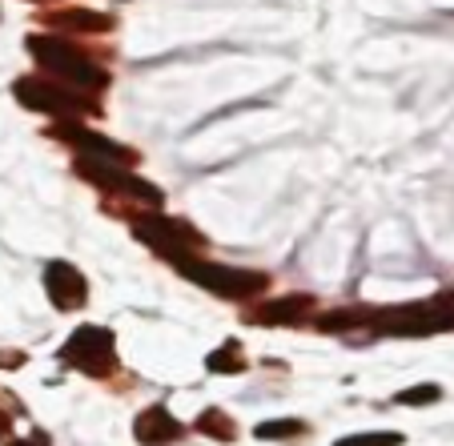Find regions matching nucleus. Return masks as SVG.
Segmentation results:
<instances>
[{"instance_id":"2eb2a0df","label":"nucleus","mask_w":454,"mask_h":446,"mask_svg":"<svg viewBox=\"0 0 454 446\" xmlns=\"http://www.w3.org/2000/svg\"><path fill=\"white\" fill-rule=\"evenodd\" d=\"M298 434H301L298 419H270L262 426H254V438H262V442H286V438H298Z\"/></svg>"},{"instance_id":"f257e3e1","label":"nucleus","mask_w":454,"mask_h":446,"mask_svg":"<svg viewBox=\"0 0 454 446\" xmlns=\"http://www.w3.org/2000/svg\"><path fill=\"white\" fill-rule=\"evenodd\" d=\"M28 52H33V60L44 73H52V77L65 89H73V93L93 97L97 89H105V81H109L101 65H93L77 44L57 41V36H28Z\"/></svg>"},{"instance_id":"4468645a","label":"nucleus","mask_w":454,"mask_h":446,"mask_svg":"<svg viewBox=\"0 0 454 446\" xmlns=\"http://www.w3.org/2000/svg\"><path fill=\"white\" fill-rule=\"evenodd\" d=\"M206 362H209V370H214V374H241V370L249 366V362H246V354H241V346H238V342H225L222 350H214Z\"/></svg>"},{"instance_id":"423d86ee","label":"nucleus","mask_w":454,"mask_h":446,"mask_svg":"<svg viewBox=\"0 0 454 446\" xmlns=\"http://www.w3.org/2000/svg\"><path fill=\"white\" fill-rule=\"evenodd\" d=\"M60 362L85 370V374H93V378L113 374V366H117V354H113V330H105V326L73 330V338L60 346Z\"/></svg>"},{"instance_id":"9b49d317","label":"nucleus","mask_w":454,"mask_h":446,"mask_svg":"<svg viewBox=\"0 0 454 446\" xmlns=\"http://www.w3.org/2000/svg\"><path fill=\"white\" fill-rule=\"evenodd\" d=\"M378 309H362V306H346V309H330V314L317 317V330L322 334H342V330H358L362 322H374Z\"/></svg>"},{"instance_id":"f03ea898","label":"nucleus","mask_w":454,"mask_h":446,"mask_svg":"<svg viewBox=\"0 0 454 446\" xmlns=\"http://www.w3.org/2000/svg\"><path fill=\"white\" fill-rule=\"evenodd\" d=\"M133 238L145 241L153 254H161V258L173 262V266L189 262L193 258V249H201V233H193L189 225L173 222V217H161V214L133 217Z\"/></svg>"},{"instance_id":"f8f14e48","label":"nucleus","mask_w":454,"mask_h":446,"mask_svg":"<svg viewBox=\"0 0 454 446\" xmlns=\"http://www.w3.org/2000/svg\"><path fill=\"white\" fill-rule=\"evenodd\" d=\"M52 25L57 28H81V33H105V28H113V17H105V12L69 9V12H52Z\"/></svg>"},{"instance_id":"aec40b11","label":"nucleus","mask_w":454,"mask_h":446,"mask_svg":"<svg viewBox=\"0 0 454 446\" xmlns=\"http://www.w3.org/2000/svg\"><path fill=\"white\" fill-rule=\"evenodd\" d=\"M0 366H4V362H0Z\"/></svg>"},{"instance_id":"1a4fd4ad","label":"nucleus","mask_w":454,"mask_h":446,"mask_svg":"<svg viewBox=\"0 0 454 446\" xmlns=\"http://www.w3.org/2000/svg\"><path fill=\"white\" fill-rule=\"evenodd\" d=\"M133 434H137L141 446H169V442H177V438L185 434V426H181V422L173 419L161 403H157V406H145V411L137 414Z\"/></svg>"},{"instance_id":"7ed1b4c3","label":"nucleus","mask_w":454,"mask_h":446,"mask_svg":"<svg viewBox=\"0 0 454 446\" xmlns=\"http://www.w3.org/2000/svg\"><path fill=\"white\" fill-rule=\"evenodd\" d=\"M177 270L189 278V282H198L201 290L217 293V298H254V293L266 290V274H262V270L214 266V262H198V258L181 262Z\"/></svg>"},{"instance_id":"6e6552de","label":"nucleus","mask_w":454,"mask_h":446,"mask_svg":"<svg viewBox=\"0 0 454 446\" xmlns=\"http://www.w3.org/2000/svg\"><path fill=\"white\" fill-rule=\"evenodd\" d=\"M52 137H60V141H73V145H77L81 153L105 157V161H117V165H129V161H133V149L117 145V141L101 137V133H89V129H81L77 121H60L57 129H52Z\"/></svg>"},{"instance_id":"a211bd4d","label":"nucleus","mask_w":454,"mask_h":446,"mask_svg":"<svg viewBox=\"0 0 454 446\" xmlns=\"http://www.w3.org/2000/svg\"><path fill=\"white\" fill-rule=\"evenodd\" d=\"M9 446H52V442H49V434H44V430H33L28 438H20V442H9Z\"/></svg>"},{"instance_id":"dca6fc26","label":"nucleus","mask_w":454,"mask_h":446,"mask_svg":"<svg viewBox=\"0 0 454 446\" xmlns=\"http://www.w3.org/2000/svg\"><path fill=\"white\" fill-rule=\"evenodd\" d=\"M334 446H403L398 430H378V434H346Z\"/></svg>"},{"instance_id":"20e7f679","label":"nucleus","mask_w":454,"mask_h":446,"mask_svg":"<svg viewBox=\"0 0 454 446\" xmlns=\"http://www.w3.org/2000/svg\"><path fill=\"white\" fill-rule=\"evenodd\" d=\"M12 93H17V101L25 105V109L49 113V117H57V121H81V117H89V113H97L93 97L73 93V89H65V85H49V81H36V77L17 81Z\"/></svg>"},{"instance_id":"39448f33","label":"nucleus","mask_w":454,"mask_h":446,"mask_svg":"<svg viewBox=\"0 0 454 446\" xmlns=\"http://www.w3.org/2000/svg\"><path fill=\"white\" fill-rule=\"evenodd\" d=\"M77 169H81V177H85V181L109 189V193H121V198H137V201H145V206H161V189L149 185V181H141L133 169H121L117 161H105V157L81 153L77 157Z\"/></svg>"},{"instance_id":"9d476101","label":"nucleus","mask_w":454,"mask_h":446,"mask_svg":"<svg viewBox=\"0 0 454 446\" xmlns=\"http://www.w3.org/2000/svg\"><path fill=\"white\" fill-rule=\"evenodd\" d=\"M314 309V298L309 293H286V298L262 301L257 309H249V322H262V326H294Z\"/></svg>"},{"instance_id":"f3484780","label":"nucleus","mask_w":454,"mask_h":446,"mask_svg":"<svg viewBox=\"0 0 454 446\" xmlns=\"http://www.w3.org/2000/svg\"><path fill=\"white\" fill-rule=\"evenodd\" d=\"M438 398H442V387L427 382V387H411V390H403V395H395V403L398 406H430V403H438Z\"/></svg>"},{"instance_id":"0eeeda50","label":"nucleus","mask_w":454,"mask_h":446,"mask_svg":"<svg viewBox=\"0 0 454 446\" xmlns=\"http://www.w3.org/2000/svg\"><path fill=\"white\" fill-rule=\"evenodd\" d=\"M44 293L52 298L57 309H81L89 301V282L77 266H69V262H52V266L44 270Z\"/></svg>"},{"instance_id":"ddd939ff","label":"nucleus","mask_w":454,"mask_h":446,"mask_svg":"<svg viewBox=\"0 0 454 446\" xmlns=\"http://www.w3.org/2000/svg\"><path fill=\"white\" fill-rule=\"evenodd\" d=\"M193 426L201 430V434H209V438H222V442H230L238 430H233V419L225 411H217V406H209V411H201L198 414V422Z\"/></svg>"},{"instance_id":"6ab92c4d","label":"nucleus","mask_w":454,"mask_h":446,"mask_svg":"<svg viewBox=\"0 0 454 446\" xmlns=\"http://www.w3.org/2000/svg\"><path fill=\"white\" fill-rule=\"evenodd\" d=\"M9 434V419H0V438Z\"/></svg>"}]
</instances>
